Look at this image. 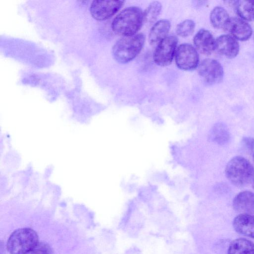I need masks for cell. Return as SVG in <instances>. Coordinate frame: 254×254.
<instances>
[{
	"label": "cell",
	"mask_w": 254,
	"mask_h": 254,
	"mask_svg": "<svg viewBox=\"0 0 254 254\" xmlns=\"http://www.w3.org/2000/svg\"><path fill=\"white\" fill-rule=\"evenodd\" d=\"M143 12L138 7L130 6L123 10L114 19L112 23L113 31L123 37L132 36L140 29Z\"/></svg>",
	"instance_id": "1"
},
{
	"label": "cell",
	"mask_w": 254,
	"mask_h": 254,
	"mask_svg": "<svg viewBox=\"0 0 254 254\" xmlns=\"http://www.w3.org/2000/svg\"><path fill=\"white\" fill-rule=\"evenodd\" d=\"M225 174L229 181L235 186L245 187L254 179V167L245 158L235 156L227 163Z\"/></svg>",
	"instance_id": "2"
},
{
	"label": "cell",
	"mask_w": 254,
	"mask_h": 254,
	"mask_svg": "<svg viewBox=\"0 0 254 254\" xmlns=\"http://www.w3.org/2000/svg\"><path fill=\"white\" fill-rule=\"evenodd\" d=\"M145 39V36L142 33L123 37L116 42L113 47L114 58L122 64L130 62L140 53Z\"/></svg>",
	"instance_id": "3"
},
{
	"label": "cell",
	"mask_w": 254,
	"mask_h": 254,
	"mask_svg": "<svg viewBox=\"0 0 254 254\" xmlns=\"http://www.w3.org/2000/svg\"><path fill=\"white\" fill-rule=\"evenodd\" d=\"M37 233L29 228L15 230L9 237L6 249L10 254H27L39 243Z\"/></svg>",
	"instance_id": "4"
},
{
	"label": "cell",
	"mask_w": 254,
	"mask_h": 254,
	"mask_svg": "<svg viewBox=\"0 0 254 254\" xmlns=\"http://www.w3.org/2000/svg\"><path fill=\"white\" fill-rule=\"evenodd\" d=\"M178 38L175 35L168 36L157 45L153 54L155 63L160 66L171 64L176 53Z\"/></svg>",
	"instance_id": "5"
},
{
	"label": "cell",
	"mask_w": 254,
	"mask_h": 254,
	"mask_svg": "<svg viewBox=\"0 0 254 254\" xmlns=\"http://www.w3.org/2000/svg\"><path fill=\"white\" fill-rule=\"evenodd\" d=\"M177 66L183 70H191L199 64V56L196 49L189 44L180 45L175 53Z\"/></svg>",
	"instance_id": "6"
},
{
	"label": "cell",
	"mask_w": 254,
	"mask_h": 254,
	"mask_svg": "<svg viewBox=\"0 0 254 254\" xmlns=\"http://www.w3.org/2000/svg\"><path fill=\"white\" fill-rule=\"evenodd\" d=\"M199 75L209 85L220 82L223 77L224 71L221 64L216 60L206 59L198 66Z\"/></svg>",
	"instance_id": "7"
},
{
	"label": "cell",
	"mask_w": 254,
	"mask_h": 254,
	"mask_svg": "<svg viewBox=\"0 0 254 254\" xmlns=\"http://www.w3.org/2000/svg\"><path fill=\"white\" fill-rule=\"evenodd\" d=\"M124 2L123 0H94L90 6V13L95 19L104 20L117 13Z\"/></svg>",
	"instance_id": "8"
},
{
	"label": "cell",
	"mask_w": 254,
	"mask_h": 254,
	"mask_svg": "<svg viewBox=\"0 0 254 254\" xmlns=\"http://www.w3.org/2000/svg\"><path fill=\"white\" fill-rule=\"evenodd\" d=\"M215 50L228 58H234L239 52V45L230 35H222L215 40Z\"/></svg>",
	"instance_id": "9"
},
{
	"label": "cell",
	"mask_w": 254,
	"mask_h": 254,
	"mask_svg": "<svg viewBox=\"0 0 254 254\" xmlns=\"http://www.w3.org/2000/svg\"><path fill=\"white\" fill-rule=\"evenodd\" d=\"M226 30L236 40L246 41L252 35L251 26L246 21L237 17L230 18Z\"/></svg>",
	"instance_id": "10"
},
{
	"label": "cell",
	"mask_w": 254,
	"mask_h": 254,
	"mask_svg": "<svg viewBox=\"0 0 254 254\" xmlns=\"http://www.w3.org/2000/svg\"><path fill=\"white\" fill-rule=\"evenodd\" d=\"M193 43L196 49L200 53L210 55L215 50V40L208 30L201 29L195 35Z\"/></svg>",
	"instance_id": "11"
},
{
	"label": "cell",
	"mask_w": 254,
	"mask_h": 254,
	"mask_svg": "<svg viewBox=\"0 0 254 254\" xmlns=\"http://www.w3.org/2000/svg\"><path fill=\"white\" fill-rule=\"evenodd\" d=\"M233 206L241 214H254V193L250 191L240 192L234 197Z\"/></svg>",
	"instance_id": "12"
},
{
	"label": "cell",
	"mask_w": 254,
	"mask_h": 254,
	"mask_svg": "<svg viewBox=\"0 0 254 254\" xmlns=\"http://www.w3.org/2000/svg\"><path fill=\"white\" fill-rule=\"evenodd\" d=\"M233 225L237 233L254 239V215L240 214L234 218Z\"/></svg>",
	"instance_id": "13"
},
{
	"label": "cell",
	"mask_w": 254,
	"mask_h": 254,
	"mask_svg": "<svg viewBox=\"0 0 254 254\" xmlns=\"http://www.w3.org/2000/svg\"><path fill=\"white\" fill-rule=\"evenodd\" d=\"M170 27L171 23L167 19H162L156 22L149 32L148 40L150 44H158L167 37Z\"/></svg>",
	"instance_id": "14"
},
{
	"label": "cell",
	"mask_w": 254,
	"mask_h": 254,
	"mask_svg": "<svg viewBox=\"0 0 254 254\" xmlns=\"http://www.w3.org/2000/svg\"><path fill=\"white\" fill-rule=\"evenodd\" d=\"M230 18L227 11L221 6L214 7L210 14V22L217 29L226 30Z\"/></svg>",
	"instance_id": "15"
},
{
	"label": "cell",
	"mask_w": 254,
	"mask_h": 254,
	"mask_svg": "<svg viewBox=\"0 0 254 254\" xmlns=\"http://www.w3.org/2000/svg\"><path fill=\"white\" fill-rule=\"evenodd\" d=\"M228 254H254V243L244 238L235 239L230 243Z\"/></svg>",
	"instance_id": "16"
},
{
	"label": "cell",
	"mask_w": 254,
	"mask_h": 254,
	"mask_svg": "<svg viewBox=\"0 0 254 254\" xmlns=\"http://www.w3.org/2000/svg\"><path fill=\"white\" fill-rule=\"evenodd\" d=\"M228 128L223 123H217L211 129L209 137L211 141L219 144H226L230 139Z\"/></svg>",
	"instance_id": "17"
},
{
	"label": "cell",
	"mask_w": 254,
	"mask_h": 254,
	"mask_svg": "<svg viewBox=\"0 0 254 254\" xmlns=\"http://www.w3.org/2000/svg\"><path fill=\"white\" fill-rule=\"evenodd\" d=\"M234 6L240 18L245 21L254 20V0L235 1Z\"/></svg>",
	"instance_id": "18"
},
{
	"label": "cell",
	"mask_w": 254,
	"mask_h": 254,
	"mask_svg": "<svg viewBox=\"0 0 254 254\" xmlns=\"http://www.w3.org/2000/svg\"><path fill=\"white\" fill-rule=\"evenodd\" d=\"M162 9L161 3L157 1L152 2L143 12L144 22L151 24L156 20Z\"/></svg>",
	"instance_id": "19"
},
{
	"label": "cell",
	"mask_w": 254,
	"mask_h": 254,
	"mask_svg": "<svg viewBox=\"0 0 254 254\" xmlns=\"http://www.w3.org/2000/svg\"><path fill=\"white\" fill-rule=\"evenodd\" d=\"M195 28V23L190 19L185 20L179 23L176 27V33L182 37H187L192 34Z\"/></svg>",
	"instance_id": "20"
},
{
	"label": "cell",
	"mask_w": 254,
	"mask_h": 254,
	"mask_svg": "<svg viewBox=\"0 0 254 254\" xmlns=\"http://www.w3.org/2000/svg\"><path fill=\"white\" fill-rule=\"evenodd\" d=\"M30 254H51L50 247L43 243H38L37 246L32 251Z\"/></svg>",
	"instance_id": "21"
},
{
	"label": "cell",
	"mask_w": 254,
	"mask_h": 254,
	"mask_svg": "<svg viewBox=\"0 0 254 254\" xmlns=\"http://www.w3.org/2000/svg\"><path fill=\"white\" fill-rule=\"evenodd\" d=\"M243 143L248 150H254V138L251 137H244L242 139Z\"/></svg>",
	"instance_id": "22"
},
{
	"label": "cell",
	"mask_w": 254,
	"mask_h": 254,
	"mask_svg": "<svg viewBox=\"0 0 254 254\" xmlns=\"http://www.w3.org/2000/svg\"><path fill=\"white\" fill-rule=\"evenodd\" d=\"M252 187H253V188L254 190V180L252 182Z\"/></svg>",
	"instance_id": "23"
},
{
	"label": "cell",
	"mask_w": 254,
	"mask_h": 254,
	"mask_svg": "<svg viewBox=\"0 0 254 254\" xmlns=\"http://www.w3.org/2000/svg\"><path fill=\"white\" fill-rule=\"evenodd\" d=\"M253 160H254V155H253Z\"/></svg>",
	"instance_id": "24"
}]
</instances>
